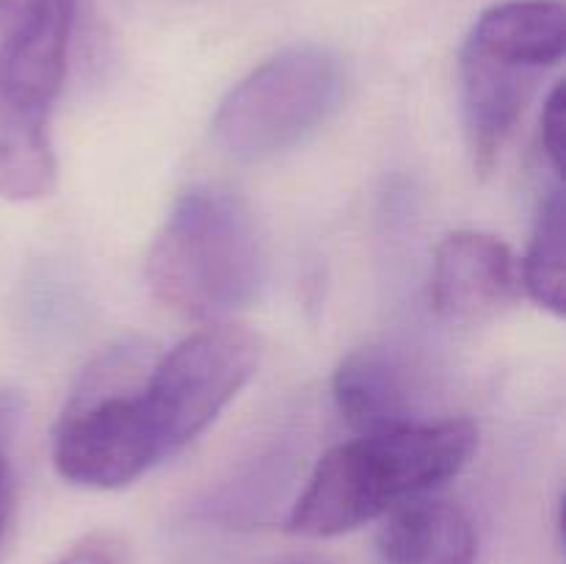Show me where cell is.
Listing matches in <instances>:
<instances>
[{
  "mask_svg": "<svg viewBox=\"0 0 566 564\" xmlns=\"http://www.w3.org/2000/svg\"><path fill=\"white\" fill-rule=\"evenodd\" d=\"M155 359L147 343L125 337L81 370L53 426L61 479L86 490H119L164 462L142 398Z\"/></svg>",
  "mask_w": 566,
  "mask_h": 564,
  "instance_id": "3957f363",
  "label": "cell"
},
{
  "mask_svg": "<svg viewBox=\"0 0 566 564\" xmlns=\"http://www.w3.org/2000/svg\"><path fill=\"white\" fill-rule=\"evenodd\" d=\"M379 553L385 564H475L479 534L459 503L426 492L385 514Z\"/></svg>",
  "mask_w": 566,
  "mask_h": 564,
  "instance_id": "9c48e42d",
  "label": "cell"
},
{
  "mask_svg": "<svg viewBox=\"0 0 566 564\" xmlns=\"http://www.w3.org/2000/svg\"><path fill=\"white\" fill-rule=\"evenodd\" d=\"M258 365V337L232 324L205 326L158 354L142 398L164 459L197 440L252 382Z\"/></svg>",
  "mask_w": 566,
  "mask_h": 564,
  "instance_id": "5b68a950",
  "label": "cell"
},
{
  "mask_svg": "<svg viewBox=\"0 0 566 564\" xmlns=\"http://www.w3.org/2000/svg\"><path fill=\"white\" fill-rule=\"evenodd\" d=\"M22 418H25V396L14 387H0V457H11Z\"/></svg>",
  "mask_w": 566,
  "mask_h": 564,
  "instance_id": "2e32d148",
  "label": "cell"
},
{
  "mask_svg": "<svg viewBox=\"0 0 566 564\" xmlns=\"http://www.w3.org/2000/svg\"><path fill=\"white\" fill-rule=\"evenodd\" d=\"M55 164L50 119L0 105V197L33 202L53 191Z\"/></svg>",
  "mask_w": 566,
  "mask_h": 564,
  "instance_id": "7c38bea8",
  "label": "cell"
},
{
  "mask_svg": "<svg viewBox=\"0 0 566 564\" xmlns=\"http://www.w3.org/2000/svg\"><path fill=\"white\" fill-rule=\"evenodd\" d=\"M520 285L539 307L562 318L566 310L564 271V191L553 188L539 205L528 252L520 263Z\"/></svg>",
  "mask_w": 566,
  "mask_h": 564,
  "instance_id": "4fadbf2b",
  "label": "cell"
},
{
  "mask_svg": "<svg viewBox=\"0 0 566 564\" xmlns=\"http://www.w3.org/2000/svg\"><path fill=\"white\" fill-rule=\"evenodd\" d=\"M125 562V551L111 536H88L81 545L66 551L59 562L53 564H122Z\"/></svg>",
  "mask_w": 566,
  "mask_h": 564,
  "instance_id": "9a60e30c",
  "label": "cell"
},
{
  "mask_svg": "<svg viewBox=\"0 0 566 564\" xmlns=\"http://www.w3.org/2000/svg\"><path fill=\"white\" fill-rule=\"evenodd\" d=\"M81 0H0V105L53 114Z\"/></svg>",
  "mask_w": 566,
  "mask_h": 564,
  "instance_id": "8992f818",
  "label": "cell"
},
{
  "mask_svg": "<svg viewBox=\"0 0 566 564\" xmlns=\"http://www.w3.org/2000/svg\"><path fill=\"white\" fill-rule=\"evenodd\" d=\"M539 133H542V149H545L553 171L562 175L564 171V86L562 83H556L553 92L547 94L545 108H542Z\"/></svg>",
  "mask_w": 566,
  "mask_h": 564,
  "instance_id": "5bb4252c",
  "label": "cell"
},
{
  "mask_svg": "<svg viewBox=\"0 0 566 564\" xmlns=\"http://www.w3.org/2000/svg\"><path fill=\"white\" fill-rule=\"evenodd\" d=\"M293 564H318V562H293Z\"/></svg>",
  "mask_w": 566,
  "mask_h": 564,
  "instance_id": "ac0fdd59",
  "label": "cell"
},
{
  "mask_svg": "<svg viewBox=\"0 0 566 564\" xmlns=\"http://www.w3.org/2000/svg\"><path fill=\"white\" fill-rule=\"evenodd\" d=\"M343 64L315 44L280 50L227 92L213 116V138L227 155L260 160L313 136L343 97Z\"/></svg>",
  "mask_w": 566,
  "mask_h": 564,
  "instance_id": "277c9868",
  "label": "cell"
},
{
  "mask_svg": "<svg viewBox=\"0 0 566 564\" xmlns=\"http://www.w3.org/2000/svg\"><path fill=\"white\" fill-rule=\"evenodd\" d=\"M520 288L512 249L486 232H451L431 265V307L451 321H473L506 307Z\"/></svg>",
  "mask_w": 566,
  "mask_h": 564,
  "instance_id": "52a82bcc",
  "label": "cell"
},
{
  "mask_svg": "<svg viewBox=\"0 0 566 564\" xmlns=\"http://www.w3.org/2000/svg\"><path fill=\"white\" fill-rule=\"evenodd\" d=\"M332 396L340 418L357 435L418 424L407 376L385 348H357L343 357L332 379Z\"/></svg>",
  "mask_w": 566,
  "mask_h": 564,
  "instance_id": "8fae6325",
  "label": "cell"
},
{
  "mask_svg": "<svg viewBox=\"0 0 566 564\" xmlns=\"http://www.w3.org/2000/svg\"><path fill=\"white\" fill-rule=\"evenodd\" d=\"M542 72L506 64L462 44L459 92L468 144L479 169H490L517 127Z\"/></svg>",
  "mask_w": 566,
  "mask_h": 564,
  "instance_id": "ba28073f",
  "label": "cell"
},
{
  "mask_svg": "<svg viewBox=\"0 0 566 564\" xmlns=\"http://www.w3.org/2000/svg\"><path fill=\"white\" fill-rule=\"evenodd\" d=\"M479 446L464 418L418 420L379 435H357L315 464L287 529L302 536H340L457 476Z\"/></svg>",
  "mask_w": 566,
  "mask_h": 564,
  "instance_id": "6da1fadb",
  "label": "cell"
},
{
  "mask_svg": "<svg viewBox=\"0 0 566 564\" xmlns=\"http://www.w3.org/2000/svg\"><path fill=\"white\" fill-rule=\"evenodd\" d=\"M464 48L545 75L564 61V0H503L470 28Z\"/></svg>",
  "mask_w": 566,
  "mask_h": 564,
  "instance_id": "30bf717a",
  "label": "cell"
},
{
  "mask_svg": "<svg viewBox=\"0 0 566 564\" xmlns=\"http://www.w3.org/2000/svg\"><path fill=\"white\" fill-rule=\"evenodd\" d=\"M263 238L252 210L219 186L186 188L147 252L153 296L202 321L247 307L263 285Z\"/></svg>",
  "mask_w": 566,
  "mask_h": 564,
  "instance_id": "7a4b0ae2",
  "label": "cell"
},
{
  "mask_svg": "<svg viewBox=\"0 0 566 564\" xmlns=\"http://www.w3.org/2000/svg\"><path fill=\"white\" fill-rule=\"evenodd\" d=\"M14 509V476H11V457H0V540L9 525Z\"/></svg>",
  "mask_w": 566,
  "mask_h": 564,
  "instance_id": "e0dca14e",
  "label": "cell"
}]
</instances>
